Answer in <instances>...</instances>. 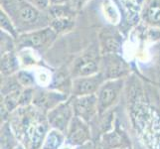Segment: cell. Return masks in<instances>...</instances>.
<instances>
[{
    "instance_id": "6da1fadb",
    "label": "cell",
    "mask_w": 160,
    "mask_h": 149,
    "mask_svg": "<svg viewBox=\"0 0 160 149\" xmlns=\"http://www.w3.org/2000/svg\"><path fill=\"white\" fill-rule=\"evenodd\" d=\"M3 5L10 6V11L5 12L12 19L18 32L23 31V33H27L48 27L41 24V22H49L50 24L49 14L44 13V11L38 9L28 0H10L4 1Z\"/></svg>"
},
{
    "instance_id": "7a4b0ae2",
    "label": "cell",
    "mask_w": 160,
    "mask_h": 149,
    "mask_svg": "<svg viewBox=\"0 0 160 149\" xmlns=\"http://www.w3.org/2000/svg\"><path fill=\"white\" fill-rule=\"evenodd\" d=\"M57 33L50 26L23 33L18 37L20 48H31L34 50H45L52 45L57 37Z\"/></svg>"
},
{
    "instance_id": "3957f363",
    "label": "cell",
    "mask_w": 160,
    "mask_h": 149,
    "mask_svg": "<svg viewBox=\"0 0 160 149\" xmlns=\"http://www.w3.org/2000/svg\"><path fill=\"white\" fill-rule=\"evenodd\" d=\"M123 86L122 79H112L108 80L102 85L98 91V109L102 113L110 107L115 102Z\"/></svg>"
},
{
    "instance_id": "277c9868",
    "label": "cell",
    "mask_w": 160,
    "mask_h": 149,
    "mask_svg": "<svg viewBox=\"0 0 160 149\" xmlns=\"http://www.w3.org/2000/svg\"><path fill=\"white\" fill-rule=\"evenodd\" d=\"M104 76L102 73H98L93 76L79 77L73 82V93L75 96L84 97L92 95L100 90L103 84Z\"/></svg>"
},
{
    "instance_id": "5b68a950",
    "label": "cell",
    "mask_w": 160,
    "mask_h": 149,
    "mask_svg": "<svg viewBox=\"0 0 160 149\" xmlns=\"http://www.w3.org/2000/svg\"><path fill=\"white\" fill-rule=\"evenodd\" d=\"M74 107H71L70 102L62 103L52 109L48 114V120L54 128L59 131H65L70 125Z\"/></svg>"
},
{
    "instance_id": "8992f818",
    "label": "cell",
    "mask_w": 160,
    "mask_h": 149,
    "mask_svg": "<svg viewBox=\"0 0 160 149\" xmlns=\"http://www.w3.org/2000/svg\"><path fill=\"white\" fill-rule=\"evenodd\" d=\"M100 62L97 57L92 53H87L82 55L75 61L73 66V74L79 77H88L98 74Z\"/></svg>"
},
{
    "instance_id": "52a82bcc",
    "label": "cell",
    "mask_w": 160,
    "mask_h": 149,
    "mask_svg": "<svg viewBox=\"0 0 160 149\" xmlns=\"http://www.w3.org/2000/svg\"><path fill=\"white\" fill-rule=\"evenodd\" d=\"M74 112L77 117L82 118L84 121H89L97 112L98 109V97L95 95H89L80 97L73 103Z\"/></svg>"
},
{
    "instance_id": "ba28073f",
    "label": "cell",
    "mask_w": 160,
    "mask_h": 149,
    "mask_svg": "<svg viewBox=\"0 0 160 149\" xmlns=\"http://www.w3.org/2000/svg\"><path fill=\"white\" fill-rule=\"evenodd\" d=\"M90 131L82 118L76 117L72 119L68 134V141L72 145H82L89 139Z\"/></svg>"
},
{
    "instance_id": "9c48e42d",
    "label": "cell",
    "mask_w": 160,
    "mask_h": 149,
    "mask_svg": "<svg viewBox=\"0 0 160 149\" xmlns=\"http://www.w3.org/2000/svg\"><path fill=\"white\" fill-rule=\"evenodd\" d=\"M104 78L108 79H120L126 71V64L120 58L115 56L114 54H108L104 57Z\"/></svg>"
},
{
    "instance_id": "30bf717a",
    "label": "cell",
    "mask_w": 160,
    "mask_h": 149,
    "mask_svg": "<svg viewBox=\"0 0 160 149\" xmlns=\"http://www.w3.org/2000/svg\"><path fill=\"white\" fill-rule=\"evenodd\" d=\"M141 17L146 24L160 27V0H145Z\"/></svg>"
},
{
    "instance_id": "8fae6325",
    "label": "cell",
    "mask_w": 160,
    "mask_h": 149,
    "mask_svg": "<svg viewBox=\"0 0 160 149\" xmlns=\"http://www.w3.org/2000/svg\"><path fill=\"white\" fill-rule=\"evenodd\" d=\"M0 26H1V31L7 33L8 35L13 37V39L19 37L14 22L10 18V16L5 12L3 8L0 9Z\"/></svg>"
},
{
    "instance_id": "7c38bea8",
    "label": "cell",
    "mask_w": 160,
    "mask_h": 149,
    "mask_svg": "<svg viewBox=\"0 0 160 149\" xmlns=\"http://www.w3.org/2000/svg\"><path fill=\"white\" fill-rule=\"evenodd\" d=\"M19 61L12 52L3 54L1 58V72L5 75H9L17 71L19 67Z\"/></svg>"
},
{
    "instance_id": "4fadbf2b",
    "label": "cell",
    "mask_w": 160,
    "mask_h": 149,
    "mask_svg": "<svg viewBox=\"0 0 160 149\" xmlns=\"http://www.w3.org/2000/svg\"><path fill=\"white\" fill-rule=\"evenodd\" d=\"M63 142V135L58 130H52L42 149H58Z\"/></svg>"
},
{
    "instance_id": "5bb4252c",
    "label": "cell",
    "mask_w": 160,
    "mask_h": 149,
    "mask_svg": "<svg viewBox=\"0 0 160 149\" xmlns=\"http://www.w3.org/2000/svg\"><path fill=\"white\" fill-rule=\"evenodd\" d=\"M15 145L14 137L7 126L3 128V133L1 135V148L2 149H12Z\"/></svg>"
},
{
    "instance_id": "9a60e30c",
    "label": "cell",
    "mask_w": 160,
    "mask_h": 149,
    "mask_svg": "<svg viewBox=\"0 0 160 149\" xmlns=\"http://www.w3.org/2000/svg\"><path fill=\"white\" fill-rule=\"evenodd\" d=\"M20 97V92L16 91L14 92H11L10 95L5 99V106H6L8 110H12L18 104Z\"/></svg>"
},
{
    "instance_id": "2e32d148",
    "label": "cell",
    "mask_w": 160,
    "mask_h": 149,
    "mask_svg": "<svg viewBox=\"0 0 160 149\" xmlns=\"http://www.w3.org/2000/svg\"><path fill=\"white\" fill-rule=\"evenodd\" d=\"M18 82L21 85H23L25 87H29L31 85H33L34 82V77H33L29 72L26 71H21L18 73Z\"/></svg>"
},
{
    "instance_id": "e0dca14e",
    "label": "cell",
    "mask_w": 160,
    "mask_h": 149,
    "mask_svg": "<svg viewBox=\"0 0 160 149\" xmlns=\"http://www.w3.org/2000/svg\"><path fill=\"white\" fill-rule=\"evenodd\" d=\"M29 2L42 11H45L50 7V0H30Z\"/></svg>"
},
{
    "instance_id": "ac0fdd59",
    "label": "cell",
    "mask_w": 160,
    "mask_h": 149,
    "mask_svg": "<svg viewBox=\"0 0 160 149\" xmlns=\"http://www.w3.org/2000/svg\"><path fill=\"white\" fill-rule=\"evenodd\" d=\"M71 0H50V6L51 5H67Z\"/></svg>"
},
{
    "instance_id": "d6986e66",
    "label": "cell",
    "mask_w": 160,
    "mask_h": 149,
    "mask_svg": "<svg viewBox=\"0 0 160 149\" xmlns=\"http://www.w3.org/2000/svg\"><path fill=\"white\" fill-rule=\"evenodd\" d=\"M75 2H82V1H84V0H74Z\"/></svg>"
},
{
    "instance_id": "ffe728a7",
    "label": "cell",
    "mask_w": 160,
    "mask_h": 149,
    "mask_svg": "<svg viewBox=\"0 0 160 149\" xmlns=\"http://www.w3.org/2000/svg\"><path fill=\"white\" fill-rule=\"evenodd\" d=\"M16 149H23V148H22L21 146H19V147H17V148H16Z\"/></svg>"
}]
</instances>
